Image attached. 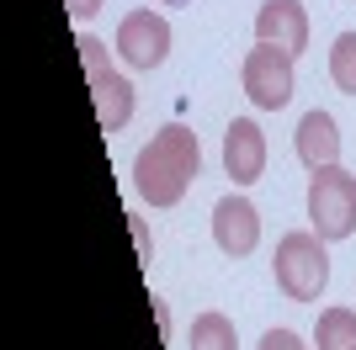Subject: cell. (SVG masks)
Returning <instances> with one entry per match:
<instances>
[{
	"label": "cell",
	"mask_w": 356,
	"mask_h": 350,
	"mask_svg": "<svg viewBox=\"0 0 356 350\" xmlns=\"http://www.w3.org/2000/svg\"><path fill=\"white\" fill-rule=\"evenodd\" d=\"M197 170H202L197 133L181 128V122H170V128H160L144 149H138L134 186H138V197H144L149 207H176L181 197H186V186L197 181Z\"/></svg>",
	"instance_id": "cell-1"
},
{
	"label": "cell",
	"mask_w": 356,
	"mask_h": 350,
	"mask_svg": "<svg viewBox=\"0 0 356 350\" xmlns=\"http://www.w3.org/2000/svg\"><path fill=\"white\" fill-rule=\"evenodd\" d=\"M271 265H277V287H282L293 303H314V297L325 292V281H330V255H325V239L314 228L282 233Z\"/></svg>",
	"instance_id": "cell-2"
},
{
	"label": "cell",
	"mask_w": 356,
	"mask_h": 350,
	"mask_svg": "<svg viewBox=\"0 0 356 350\" xmlns=\"http://www.w3.org/2000/svg\"><path fill=\"white\" fill-rule=\"evenodd\" d=\"M309 223L319 239H346L356 233V175L330 165V170H314L309 181Z\"/></svg>",
	"instance_id": "cell-3"
},
{
	"label": "cell",
	"mask_w": 356,
	"mask_h": 350,
	"mask_svg": "<svg viewBox=\"0 0 356 350\" xmlns=\"http://www.w3.org/2000/svg\"><path fill=\"white\" fill-rule=\"evenodd\" d=\"M74 48H80V64H86V80H90V96H96V117H102V128L106 133L128 128V117H134V85L106 64L102 38H90V32H86Z\"/></svg>",
	"instance_id": "cell-4"
},
{
	"label": "cell",
	"mask_w": 356,
	"mask_h": 350,
	"mask_svg": "<svg viewBox=\"0 0 356 350\" xmlns=\"http://www.w3.org/2000/svg\"><path fill=\"white\" fill-rule=\"evenodd\" d=\"M239 80H245V96H250L261 112H282V106L293 101V53H282V48H271V43L250 48Z\"/></svg>",
	"instance_id": "cell-5"
},
{
	"label": "cell",
	"mask_w": 356,
	"mask_h": 350,
	"mask_svg": "<svg viewBox=\"0 0 356 350\" xmlns=\"http://www.w3.org/2000/svg\"><path fill=\"white\" fill-rule=\"evenodd\" d=\"M118 53L134 69H160L170 53V22L160 11H128L118 27Z\"/></svg>",
	"instance_id": "cell-6"
},
{
	"label": "cell",
	"mask_w": 356,
	"mask_h": 350,
	"mask_svg": "<svg viewBox=\"0 0 356 350\" xmlns=\"http://www.w3.org/2000/svg\"><path fill=\"white\" fill-rule=\"evenodd\" d=\"M223 175L234 186H255L266 175V133L250 117H234L229 133H223Z\"/></svg>",
	"instance_id": "cell-7"
},
{
	"label": "cell",
	"mask_w": 356,
	"mask_h": 350,
	"mask_svg": "<svg viewBox=\"0 0 356 350\" xmlns=\"http://www.w3.org/2000/svg\"><path fill=\"white\" fill-rule=\"evenodd\" d=\"M213 239L229 260H245L255 244H261V212H255L250 197H223L213 207Z\"/></svg>",
	"instance_id": "cell-8"
},
{
	"label": "cell",
	"mask_w": 356,
	"mask_h": 350,
	"mask_svg": "<svg viewBox=\"0 0 356 350\" xmlns=\"http://www.w3.org/2000/svg\"><path fill=\"white\" fill-rule=\"evenodd\" d=\"M255 38L298 58L309 48V11H303V0H261V11H255Z\"/></svg>",
	"instance_id": "cell-9"
},
{
	"label": "cell",
	"mask_w": 356,
	"mask_h": 350,
	"mask_svg": "<svg viewBox=\"0 0 356 350\" xmlns=\"http://www.w3.org/2000/svg\"><path fill=\"white\" fill-rule=\"evenodd\" d=\"M298 160L309 165V170H330V165L341 160V133H335V117L330 112H309L303 122H298Z\"/></svg>",
	"instance_id": "cell-10"
},
{
	"label": "cell",
	"mask_w": 356,
	"mask_h": 350,
	"mask_svg": "<svg viewBox=\"0 0 356 350\" xmlns=\"http://www.w3.org/2000/svg\"><path fill=\"white\" fill-rule=\"evenodd\" d=\"M314 345L319 350H351L356 345V313L351 308H325L319 329H314Z\"/></svg>",
	"instance_id": "cell-11"
},
{
	"label": "cell",
	"mask_w": 356,
	"mask_h": 350,
	"mask_svg": "<svg viewBox=\"0 0 356 350\" xmlns=\"http://www.w3.org/2000/svg\"><path fill=\"white\" fill-rule=\"evenodd\" d=\"M192 350H239V335L223 313H197L192 319Z\"/></svg>",
	"instance_id": "cell-12"
},
{
	"label": "cell",
	"mask_w": 356,
	"mask_h": 350,
	"mask_svg": "<svg viewBox=\"0 0 356 350\" xmlns=\"http://www.w3.org/2000/svg\"><path fill=\"white\" fill-rule=\"evenodd\" d=\"M330 80H335L346 96H356V32H341V38H335V48H330Z\"/></svg>",
	"instance_id": "cell-13"
},
{
	"label": "cell",
	"mask_w": 356,
	"mask_h": 350,
	"mask_svg": "<svg viewBox=\"0 0 356 350\" xmlns=\"http://www.w3.org/2000/svg\"><path fill=\"white\" fill-rule=\"evenodd\" d=\"M261 350H309L303 340L293 335V329H266V340H261Z\"/></svg>",
	"instance_id": "cell-14"
},
{
	"label": "cell",
	"mask_w": 356,
	"mask_h": 350,
	"mask_svg": "<svg viewBox=\"0 0 356 350\" xmlns=\"http://www.w3.org/2000/svg\"><path fill=\"white\" fill-rule=\"evenodd\" d=\"M64 6H70V16H80V22L102 11V0H64Z\"/></svg>",
	"instance_id": "cell-15"
},
{
	"label": "cell",
	"mask_w": 356,
	"mask_h": 350,
	"mask_svg": "<svg viewBox=\"0 0 356 350\" xmlns=\"http://www.w3.org/2000/svg\"><path fill=\"white\" fill-rule=\"evenodd\" d=\"M160 6H192V0H160Z\"/></svg>",
	"instance_id": "cell-16"
},
{
	"label": "cell",
	"mask_w": 356,
	"mask_h": 350,
	"mask_svg": "<svg viewBox=\"0 0 356 350\" xmlns=\"http://www.w3.org/2000/svg\"><path fill=\"white\" fill-rule=\"evenodd\" d=\"M351 350H356V345H351Z\"/></svg>",
	"instance_id": "cell-17"
}]
</instances>
